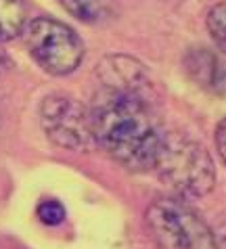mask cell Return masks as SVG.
Returning <instances> with one entry per match:
<instances>
[{
	"mask_svg": "<svg viewBox=\"0 0 226 249\" xmlns=\"http://www.w3.org/2000/svg\"><path fill=\"white\" fill-rule=\"evenodd\" d=\"M97 78L105 90L155 92V84L140 61L130 54H107L97 65Z\"/></svg>",
	"mask_w": 226,
	"mask_h": 249,
	"instance_id": "obj_6",
	"label": "cell"
},
{
	"mask_svg": "<svg viewBox=\"0 0 226 249\" xmlns=\"http://www.w3.org/2000/svg\"><path fill=\"white\" fill-rule=\"evenodd\" d=\"M61 2H63V0H61Z\"/></svg>",
	"mask_w": 226,
	"mask_h": 249,
	"instance_id": "obj_13",
	"label": "cell"
},
{
	"mask_svg": "<svg viewBox=\"0 0 226 249\" xmlns=\"http://www.w3.org/2000/svg\"><path fill=\"white\" fill-rule=\"evenodd\" d=\"M157 178L180 199H201L216 186V165L199 141L180 130L161 136L155 165Z\"/></svg>",
	"mask_w": 226,
	"mask_h": 249,
	"instance_id": "obj_2",
	"label": "cell"
},
{
	"mask_svg": "<svg viewBox=\"0 0 226 249\" xmlns=\"http://www.w3.org/2000/svg\"><path fill=\"white\" fill-rule=\"evenodd\" d=\"M23 42L32 59L51 75H67L84 59V42L78 32L51 17L32 19L23 27Z\"/></svg>",
	"mask_w": 226,
	"mask_h": 249,
	"instance_id": "obj_4",
	"label": "cell"
},
{
	"mask_svg": "<svg viewBox=\"0 0 226 249\" xmlns=\"http://www.w3.org/2000/svg\"><path fill=\"white\" fill-rule=\"evenodd\" d=\"M25 27L23 0H0V42L15 40Z\"/></svg>",
	"mask_w": 226,
	"mask_h": 249,
	"instance_id": "obj_7",
	"label": "cell"
},
{
	"mask_svg": "<svg viewBox=\"0 0 226 249\" xmlns=\"http://www.w3.org/2000/svg\"><path fill=\"white\" fill-rule=\"evenodd\" d=\"M36 216L44 226H59L65 220V207L57 199H42L36 207Z\"/></svg>",
	"mask_w": 226,
	"mask_h": 249,
	"instance_id": "obj_9",
	"label": "cell"
},
{
	"mask_svg": "<svg viewBox=\"0 0 226 249\" xmlns=\"http://www.w3.org/2000/svg\"><path fill=\"white\" fill-rule=\"evenodd\" d=\"M208 32L220 53L226 57V0L218 2L214 9L208 13Z\"/></svg>",
	"mask_w": 226,
	"mask_h": 249,
	"instance_id": "obj_8",
	"label": "cell"
},
{
	"mask_svg": "<svg viewBox=\"0 0 226 249\" xmlns=\"http://www.w3.org/2000/svg\"><path fill=\"white\" fill-rule=\"evenodd\" d=\"M145 220L157 249H216L209 226L187 199L176 195L155 199Z\"/></svg>",
	"mask_w": 226,
	"mask_h": 249,
	"instance_id": "obj_3",
	"label": "cell"
},
{
	"mask_svg": "<svg viewBox=\"0 0 226 249\" xmlns=\"http://www.w3.org/2000/svg\"><path fill=\"white\" fill-rule=\"evenodd\" d=\"M216 149L226 165V117H222V122L218 124V128H216Z\"/></svg>",
	"mask_w": 226,
	"mask_h": 249,
	"instance_id": "obj_11",
	"label": "cell"
},
{
	"mask_svg": "<svg viewBox=\"0 0 226 249\" xmlns=\"http://www.w3.org/2000/svg\"><path fill=\"white\" fill-rule=\"evenodd\" d=\"M211 231V239H214V247L216 249H226V212L220 213L214 224L209 226Z\"/></svg>",
	"mask_w": 226,
	"mask_h": 249,
	"instance_id": "obj_10",
	"label": "cell"
},
{
	"mask_svg": "<svg viewBox=\"0 0 226 249\" xmlns=\"http://www.w3.org/2000/svg\"><path fill=\"white\" fill-rule=\"evenodd\" d=\"M44 134L61 149L86 153L97 147L90 107L65 94L44 96L38 109Z\"/></svg>",
	"mask_w": 226,
	"mask_h": 249,
	"instance_id": "obj_5",
	"label": "cell"
},
{
	"mask_svg": "<svg viewBox=\"0 0 226 249\" xmlns=\"http://www.w3.org/2000/svg\"><path fill=\"white\" fill-rule=\"evenodd\" d=\"M97 147L134 174L153 170L163 130L157 92H126L101 88L92 107Z\"/></svg>",
	"mask_w": 226,
	"mask_h": 249,
	"instance_id": "obj_1",
	"label": "cell"
},
{
	"mask_svg": "<svg viewBox=\"0 0 226 249\" xmlns=\"http://www.w3.org/2000/svg\"><path fill=\"white\" fill-rule=\"evenodd\" d=\"M6 63V54H4V51H2V48H0V67H2Z\"/></svg>",
	"mask_w": 226,
	"mask_h": 249,
	"instance_id": "obj_12",
	"label": "cell"
}]
</instances>
